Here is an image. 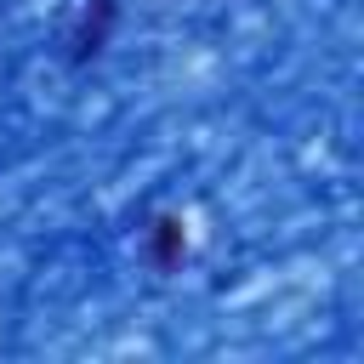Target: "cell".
Listing matches in <instances>:
<instances>
[{
    "label": "cell",
    "mask_w": 364,
    "mask_h": 364,
    "mask_svg": "<svg viewBox=\"0 0 364 364\" xmlns=\"http://www.w3.org/2000/svg\"><path fill=\"white\" fill-rule=\"evenodd\" d=\"M182 256H188V233H182V222H176V216L154 222V262H159V267H176Z\"/></svg>",
    "instance_id": "cell-1"
}]
</instances>
